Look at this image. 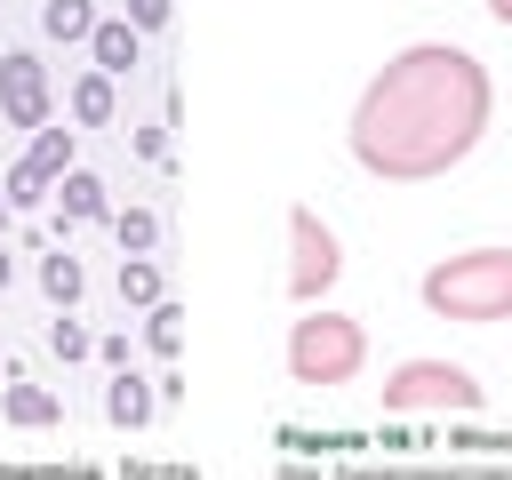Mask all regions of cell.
Returning <instances> with one entry per match:
<instances>
[{
    "instance_id": "1",
    "label": "cell",
    "mask_w": 512,
    "mask_h": 480,
    "mask_svg": "<svg viewBox=\"0 0 512 480\" xmlns=\"http://www.w3.org/2000/svg\"><path fill=\"white\" fill-rule=\"evenodd\" d=\"M488 120H496L488 64L456 40H408L400 56L368 72L344 120V144L376 184H432L480 152Z\"/></svg>"
},
{
    "instance_id": "2",
    "label": "cell",
    "mask_w": 512,
    "mask_h": 480,
    "mask_svg": "<svg viewBox=\"0 0 512 480\" xmlns=\"http://www.w3.org/2000/svg\"><path fill=\"white\" fill-rule=\"evenodd\" d=\"M416 296H424L432 320L496 328V320H512V248H464V256H440V264L416 280Z\"/></svg>"
},
{
    "instance_id": "3",
    "label": "cell",
    "mask_w": 512,
    "mask_h": 480,
    "mask_svg": "<svg viewBox=\"0 0 512 480\" xmlns=\"http://www.w3.org/2000/svg\"><path fill=\"white\" fill-rule=\"evenodd\" d=\"M288 376L312 384V392H336L368 368V328L352 312H328V304H304V320H288V344H280Z\"/></svg>"
},
{
    "instance_id": "4",
    "label": "cell",
    "mask_w": 512,
    "mask_h": 480,
    "mask_svg": "<svg viewBox=\"0 0 512 480\" xmlns=\"http://www.w3.org/2000/svg\"><path fill=\"white\" fill-rule=\"evenodd\" d=\"M376 400H384V416H480V408H488V384H480L464 360L416 352V360L384 368Z\"/></svg>"
},
{
    "instance_id": "5",
    "label": "cell",
    "mask_w": 512,
    "mask_h": 480,
    "mask_svg": "<svg viewBox=\"0 0 512 480\" xmlns=\"http://www.w3.org/2000/svg\"><path fill=\"white\" fill-rule=\"evenodd\" d=\"M336 272H344V240L328 232L320 208L296 200V208H288V296H296V304H328Z\"/></svg>"
},
{
    "instance_id": "6",
    "label": "cell",
    "mask_w": 512,
    "mask_h": 480,
    "mask_svg": "<svg viewBox=\"0 0 512 480\" xmlns=\"http://www.w3.org/2000/svg\"><path fill=\"white\" fill-rule=\"evenodd\" d=\"M48 104H56V80L32 48H8L0 56V120L8 128H48Z\"/></svg>"
},
{
    "instance_id": "7",
    "label": "cell",
    "mask_w": 512,
    "mask_h": 480,
    "mask_svg": "<svg viewBox=\"0 0 512 480\" xmlns=\"http://www.w3.org/2000/svg\"><path fill=\"white\" fill-rule=\"evenodd\" d=\"M56 224H64V232H72V224H112V192H104L96 168H64V176H56Z\"/></svg>"
},
{
    "instance_id": "8",
    "label": "cell",
    "mask_w": 512,
    "mask_h": 480,
    "mask_svg": "<svg viewBox=\"0 0 512 480\" xmlns=\"http://www.w3.org/2000/svg\"><path fill=\"white\" fill-rule=\"evenodd\" d=\"M88 64L112 72V80H128V72L144 64V32H136L128 16H96V32H88Z\"/></svg>"
},
{
    "instance_id": "9",
    "label": "cell",
    "mask_w": 512,
    "mask_h": 480,
    "mask_svg": "<svg viewBox=\"0 0 512 480\" xmlns=\"http://www.w3.org/2000/svg\"><path fill=\"white\" fill-rule=\"evenodd\" d=\"M104 416H112L120 432H144V424L160 416V384H144L136 368H112V384H104Z\"/></svg>"
},
{
    "instance_id": "10",
    "label": "cell",
    "mask_w": 512,
    "mask_h": 480,
    "mask_svg": "<svg viewBox=\"0 0 512 480\" xmlns=\"http://www.w3.org/2000/svg\"><path fill=\"white\" fill-rule=\"evenodd\" d=\"M64 104H72V120L80 128H112V112H120V88H112V72H72V88H64Z\"/></svg>"
},
{
    "instance_id": "11",
    "label": "cell",
    "mask_w": 512,
    "mask_h": 480,
    "mask_svg": "<svg viewBox=\"0 0 512 480\" xmlns=\"http://www.w3.org/2000/svg\"><path fill=\"white\" fill-rule=\"evenodd\" d=\"M80 288H88V272H80V256H72V248L40 256V296H48L56 312H72V304H80Z\"/></svg>"
},
{
    "instance_id": "12",
    "label": "cell",
    "mask_w": 512,
    "mask_h": 480,
    "mask_svg": "<svg viewBox=\"0 0 512 480\" xmlns=\"http://www.w3.org/2000/svg\"><path fill=\"white\" fill-rule=\"evenodd\" d=\"M168 296V280H160V264L152 256H120V304H136V312H152Z\"/></svg>"
},
{
    "instance_id": "13",
    "label": "cell",
    "mask_w": 512,
    "mask_h": 480,
    "mask_svg": "<svg viewBox=\"0 0 512 480\" xmlns=\"http://www.w3.org/2000/svg\"><path fill=\"white\" fill-rule=\"evenodd\" d=\"M0 416H8V424H56L64 408H56V392H40V384H0Z\"/></svg>"
},
{
    "instance_id": "14",
    "label": "cell",
    "mask_w": 512,
    "mask_h": 480,
    "mask_svg": "<svg viewBox=\"0 0 512 480\" xmlns=\"http://www.w3.org/2000/svg\"><path fill=\"white\" fill-rule=\"evenodd\" d=\"M40 32H48V40H80V48H88L96 8H88V0H40Z\"/></svg>"
},
{
    "instance_id": "15",
    "label": "cell",
    "mask_w": 512,
    "mask_h": 480,
    "mask_svg": "<svg viewBox=\"0 0 512 480\" xmlns=\"http://www.w3.org/2000/svg\"><path fill=\"white\" fill-rule=\"evenodd\" d=\"M0 192H8V208H48V200H56V176H40L32 160H8Z\"/></svg>"
},
{
    "instance_id": "16",
    "label": "cell",
    "mask_w": 512,
    "mask_h": 480,
    "mask_svg": "<svg viewBox=\"0 0 512 480\" xmlns=\"http://www.w3.org/2000/svg\"><path fill=\"white\" fill-rule=\"evenodd\" d=\"M112 240H120V256H152L160 248V216L152 208H112Z\"/></svg>"
},
{
    "instance_id": "17",
    "label": "cell",
    "mask_w": 512,
    "mask_h": 480,
    "mask_svg": "<svg viewBox=\"0 0 512 480\" xmlns=\"http://www.w3.org/2000/svg\"><path fill=\"white\" fill-rule=\"evenodd\" d=\"M144 344H152L160 360H176V352H184V304H168V296H160V304L144 312Z\"/></svg>"
},
{
    "instance_id": "18",
    "label": "cell",
    "mask_w": 512,
    "mask_h": 480,
    "mask_svg": "<svg viewBox=\"0 0 512 480\" xmlns=\"http://www.w3.org/2000/svg\"><path fill=\"white\" fill-rule=\"evenodd\" d=\"M40 176H64V168H80L72 160V128H32V152H24Z\"/></svg>"
},
{
    "instance_id": "19",
    "label": "cell",
    "mask_w": 512,
    "mask_h": 480,
    "mask_svg": "<svg viewBox=\"0 0 512 480\" xmlns=\"http://www.w3.org/2000/svg\"><path fill=\"white\" fill-rule=\"evenodd\" d=\"M48 352H56V360H88V352H96V336H88L72 312H56V320H48Z\"/></svg>"
},
{
    "instance_id": "20",
    "label": "cell",
    "mask_w": 512,
    "mask_h": 480,
    "mask_svg": "<svg viewBox=\"0 0 512 480\" xmlns=\"http://www.w3.org/2000/svg\"><path fill=\"white\" fill-rule=\"evenodd\" d=\"M120 16H128L136 32H168V16H176V0H128Z\"/></svg>"
},
{
    "instance_id": "21",
    "label": "cell",
    "mask_w": 512,
    "mask_h": 480,
    "mask_svg": "<svg viewBox=\"0 0 512 480\" xmlns=\"http://www.w3.org/2000/svg\"><path fill=\"white\" fill-rule=\"evenodd\" d=\"M136 152L144 160H168V128H136Z\"/></svg>"
},
{
    "instance_id": "22",
    "label": "cell",
    "mask_w": 512,
    "mask_h": 480,
    "mask_svg": "<svg viewBox=\"0 0 512 480\" xmlns=\"http://www.w3.org/2000/svg\"><path fill=\"white\" fill-rule=\"evenodd\" d=\"M96 360H104V368H128V328H120V336H104V344H96Z\"/></svg>"
},
{
    "instance_id": "23",
    "label": "cell",
    "mask_w": 512,
    "mask_h": 480,
    "mask_svg": "<svg viewBox=\"0 0 512 480\" xmlns=\"http://www.w3.org/2000/svg\"><path fill=\"white\" fill-rule=\"evenodd\" d=\"M488 24H504V32H512V0H488Z\"/></svg>"
},
{
    "instance_id": "24",
    "label": "cell",
    "mask_w": 512,
    "mask_h": 480,
    "mask_svg": "<svg viewBox=\"0 0 512 480\" xmlns=\"http://www.w3.org/2000/svg\"><path fill=\"white\" fill-rule=\"evenodd\" d=\"M8 280H16V256H8V248H0V296H8Z\"/></svg>"
},
{
    "instance_id": "25",
    "label": "cell",
    "mask_w": 512,
    "mask_h": 480,
    "mask_svg": "<svg viewBox=\"0 0 512 480\" xmlns=\"http://www.w3.org/2000/svg\"><path fill=\"white\" fill-rule=\"evenodd\" d=\"M8 216H16V208H8V192H0V232H8Z\"/></svg>"
},
{
    "instance_id": "26",
    "label": "cell",
    "mask_w": 512,
    "mask_h": 480,
    "mask_svg": "<svg viewBox=\"0 0 512 480\" xmlns=\"http://www.w3.org/2000/svg\"><path fill=\"white\" fill-rule=\"evenodd\" d=\"M0 8H8V0H0Z\"/></svg>"
}]
</instances>
